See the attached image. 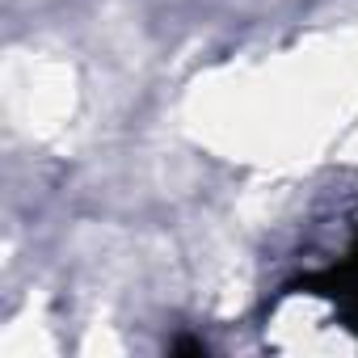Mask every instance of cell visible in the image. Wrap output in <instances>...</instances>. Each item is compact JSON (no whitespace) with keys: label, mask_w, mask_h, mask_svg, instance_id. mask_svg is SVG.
Wrapping results in <instances>:
<instances>
[{"label":"cell","mask_w":358,"mask_h":358,"mask_svg":"<svg viewBox=\"0 0 358 358\" xmlns=\"http://www.w3.org/2000/svg\"><path fill=\"white\" fill-rule=\"evenodd\" d=\"M287 291H303V295H324L337 303L341 320L350 333H358V236L354 245L345 249V257L329 270H316V274H299Z\"/></svg>","instance_id":"cell-1"}]
</instances>
